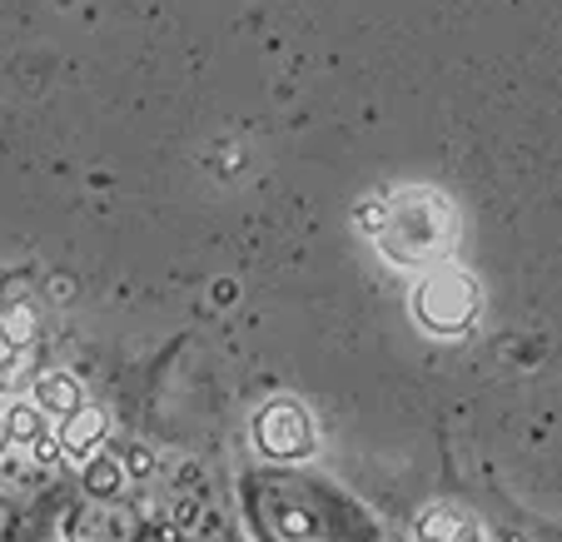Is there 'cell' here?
Here are the masks:
<instances>
[{
	"mask_svg": "<svg viewBox=\"0 0 562 542\" xmlns=\"http://www.w3.org/2000/svg\"><path fill=\"white\" fill-rule=\"evenodd\" d=\"M234 512L249 542H389L383 518L359 493L284 463L239 473Z\"/></svg>",
	"mask_w": 562,
	"mask_h": 542,
	"instance_id": "1",
	"label": "cell"
},
{
	"mask_svg": "<svg viewBox=\"0 0 562 542\" xmlns=\"http://www.w3.org/2000/svg\"><path fill=\"white\" fill-rule=\"evenodd\" d=\"M5 448H11V424L0 418V453H5Z\"/></svg>",
	"mask_w": 562,
	"mask_h": 542,
	"instance_id": "3",
	"label": "cell"
},
{
	"mask_svg": "<svg viewBox=\"0 0 562 542\" xmlns=\"http://www.w3.org/2000/svg\"><path fill=\"white\" fill-rule=\"evenodd\" d=\"M149 538L155 532L145 528L135 503L105 498V493H90V498L70 503V512L60 522V542H149Z\"/></svg>",
	"mask_w": 562,
	"mask_h": 542,
	"instance_id": "2",
	"label": "cell"
},
{
	"mask_svg": "<svg viewBox=\"0 0 562 542\" xmlns=\"http://www.w3.org/2000/svg\"><path fill=\"white\" fill-rule=\"evenodd\" d=\"M149 542H155V538H149Z\"/></svg>",
	"mask_w": 562,
	"mask_h": 542,
	"instance_id": "4",
	"label": "cell"
}]
</instances>
